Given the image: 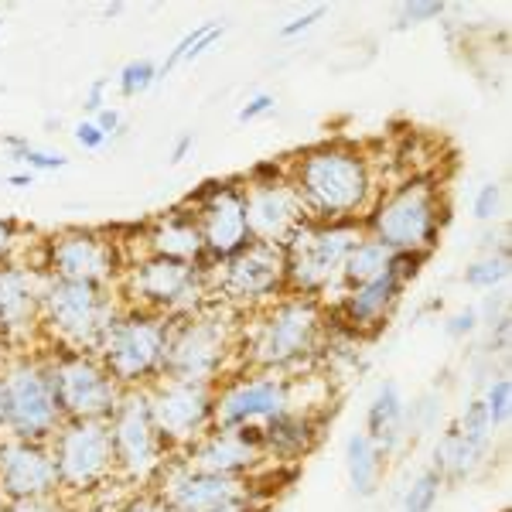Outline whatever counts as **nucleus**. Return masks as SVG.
Returning a JSON list of instances; mask_svg holds the SVG:
<instances>
[{
	"mask_svg": "<svg viewBox=\"0 0 512 512\" xmlns=\"http://www.w3.org/2000/svg\"><path fill=\"white\" fill-rule=\"evenodd\" d=\"M11 246H14V219H0V263L7 260Z\"/></svg>",
	"mask_w": 512,
	"mask_h": 512,
	"instance_id": "nucleus-42",
	"label": "nucleus"
},
{
	"mask_svg": "<svg viewBox=\"0 0 512 512\" xmlns=\"http://www.w3.org/2000/svg\"><path fill=\"white\" fill-rule=\"evenodd\" d=\"M198 219L205 253L212 260H229L239 250L253 243L250 226H246V188L233 181H205L198 195L188 198Z\"/></svg>",
	"mask_w": 512,
	"mask_h": 512,
	"instance_id": "nucleus-6",
	"label": "nucleus"
},
{
	"mask_svg": "<svg viewBox=\"0 0 512 512\" xmlns=\"http://www.w3.org/2000/svg\"><path fill=\"white\" fill-rule=\"evenodd\" d=\"M127 512H171L168 502H134Z\"/></svg>",
	"mask_w": 512,
	"mask_h": 512,
	"instance_id": "nucleus-44",
	"label": "nucleus"
},
{
	"mask_svg": "<svg viewBox=\"0 0 512 512\" xmlns=\"http://www.w3.org/2000/svg\"><path fill=\"white\" fill-rule=\"evenodd\" d=\"M120 11H123V4H110V7H103V14H106V18H117Z\"/></svg>",
	"mask_w": 512,
	"mask_h": 512,
	"instance_id": "nucleus-47",
	"label": "nucleus"
},
{
	"mask_svg": "<svg viewBox=\"0 0 512 512\" xmlns=\"http://www.w3.org/2000/svg\"><path fill=\"white\" fill-rule=\"evenodd\" d=\"M48 267L62 280L99 284L117 270V250H113L110 239L96 233H62L48 243Z\"/></svg>",
	"mask_w": 512,
	"mask_h": 512,
	"instance_id": "nucleus-17",
	"label": "nucleus"
},
{
	"mask_svg": "<svg viewBox=\"0 0 512 512\" xmlns=\"http://www.w3.org/2000/svg\"><path fill=\"white\" fill-rule=\"evenodd\" d=\"M274 106H277V99L270 96V93H256L250 103H246L243 110L236 113V120L239 123H253V120H260V117H267V113H274Z\"/></svg>",
	"mask_w": 512,
	"mask_h": 512,
	"instance_id": "nucleus-36",
	"label": "nucleus"
},
{
	"mask_svg": "<svg viewBox=\"0 0 512 512\" xmlns=\"http://www.w3.org/2000/svg\"><path fill=\"white\" fill-rule=\"evenodd\" d=\"M226 352V338L216 318H188L178 332L168 328V345H164L161 373L168 379H188V383H205L219 369V359Z\"/></svg>",
	"mask_w": 512,
	"mask_h": 512,
	"instance_id": "nucleus-11",
	"label": "nucleus"
},
{
	"mask_svg": "<svg viewBox=\"0 0 512 512\" xmlns=\"http://www.w3.org/2000/svg\"><path fill=\"white\" fill-rule=\"evenodd\" d=\"M147 407H151V420L158 427L161 441H185V437H192L212 417L216 403H212L205 383L168 379L158 390V396L147 400Z\"/></svg>",
	"mask_w": 512,
	"mask_h": 512,
	"instance_id": "nucleus-14",
	"label": "nucleus"
},
{
	"mask_svg": "<svg viewBox=\"0 0 512 512\" xmlns=\"http://www.w3.org/2000/svg\"><path fill=\"white\" fill-rule=\"evenodd\" d=\"M475 325H478V311H475V308H465L461 315H454V318L448 321V332H451L454 338H461V335H472V332H475Z\"/></svg>",
	"mask_w": 512,
	"mask_h": 512,
	"instance_id": "nucleus-39",
	"label": "nucleus"
},
{
	"mask_svg": "<svg viewBox=\"0 0 512 512\" xmlns=\"http://www.w3.org/2000/svg\"><path fill=\"white\" fill-rule=\"evenodd\" d=\"M287 181L315 222L362 219V212L376 202V178L366 154L342 140L315 144L297 154V161L287 164Z\"/></svg>",
	"mask_w": 512,
	"mask_h": 512,
	"instance_id": "nucleus-1",
	"label": "nucleus"
},
{
	"mask_svg": "<svg viewBox=\"0 0 512 512\" xmlns=\"http://www.w3.org/2000/svg\"><path fill=\"white\" fill-rule=\"evenodd\" d=\"M154 82H158V65H154L151 59H134L120 69L117 89H120V96L134 99V96H144Z\"/></svg>",
	"mask_w": 512,
	"mask_h": 512,
	"instance_id": "nucleus-30",
	"label": "nucleus"
},
{
	"mask_svg": "<svg viewBox=\"0 0 512 512\" xmlns=\"http://www.w3.org/2000/svg\"><path fill=\"white\" fill-rule=\"evenodd\" d=\"M328 14V7H311L308 14H301V18H294V21H287L284 28H280V38H297V35H304L308 28H315V24L325 18Z\"/></svg>",
	"mask_w": 512,
	"mask_h": 512,
	"instance_id": "nucleus-37",
	"label": "nucleus"
},
{
	"mask_svg": "<svg viewBox=\"0 0 512 512\" xmlns=\"http://www.w3.org/2000/svg\"><path fill=\"white\" fill-rule=\"evenodd\" d=\"M192 147H195V134H192V130H185V134L178 137L175 151H171V164H181V161H185V154L192 151Z\"/></svg>",
	"mask_w": 512,
	"mask_h": 512,
	"instance_id": "nucleus-43",
	"label": "nucleus"
},
{
	"mask_svg": "<svg viewBox=\"0 0 512 512\" xmlns=\"http://www.w3.org/2000/svg\"><path fill=\"white\" fill-rule=\"evenodd\" d=\"M390 256H393V250H386V246H383V243H376L373 236H362L359 243L352 246V253L345 256L342 280H345L349 287L366 284V280L379 277L386 267H390Z\"/></svg>",
	"mask_w": 512,
	"mask_h": 512,
	"instance_id": "nucleus-26",
	"label": "nucleus"
},
{
	"mask_svg": "<svg viewBox=\"0 0 512 512\" xmlns=\"http://www.w3.org/2000/svg\"><path fill=\"white\" fill-rule=\"evenodd\" d=\"M55 472H59V485L69 489H89L99 478L110 475L113 461V441L110 427L99 420H76V424L62 427L55 437Z\"/></svg>",
	"mask_w": 512,
	"mask_h": 512,
	"instance_id": "nucleus-8",
	"label": "nucleus"
},
{
	"mask_svg": "<svg viewBox=\"0 0 512 512\" xmlns=\"http://www.w3.org/2000/svg\"><path fill=\"white\" fill-rule=\"evenodd\" d=\"M110 441H113V461L127 472H151L158 465V451H161V434L151 420V407L147 400H123L113 410V424H110Z\"/></svg>",
	"mask_w": 512,
	"mask_h": 512,
	"instance_id": "nucleus-13",
	"label": "nucleus"
},
{
	"mask_svg": "<svg viewBox=\"0 0 512 512\" xmlns=\"http://www.w3.org/2000/svg\"><path fill=\"white\" fill-rule=\"evenodd\" d=\"M93 123H96L99 130H103L106 137H113V134H120V130H123V117H120V110H113V106L99 110L96 117H93Z\"/></svg>",
	"mask_w": 512,
	"mask_h": 512,
	"instance_id": "nucleus-40",
	"label": "nucleus"
},
{
	"mask_svg": "<svg viewBox=\"0 0 512 512\" xmlns=\"http://www.w3.org/2000/svg\"><path fill=\"white\" fill-rule=\"evenodd\" d=\"M509 274V256H485V260H475L472 267L465 270V284L475 287V291H492L499 287Z\"/></svg>",
	"mask_w": 512,
	"mask_h": 512,
	"instance_id": "nucleus-31",
	"label": "nucleus"
},
{
	"mask_svg": "<svg viewBox=\"0 0 512 512\" xmlns=\"http://www.w3.org/2000/svg\"><path fill=\"white\" fill-rule=\"evenodd\" d=\"M0 485L14 499H45L52 489H59L55 458L41 451L35 441H14L0 448Z\"/></svg>",
	"mask_w": 512,
	"mask_h": 512,
	"instance_id": "nucleus-18",
	"label": "nucleus"
},
{
	"mask_svg": "<svg viewBox=\"0 0 512 512\" xmlns=\"http://www.w3.org/2000/svg\"><path fill=\"white\" fill-rule=\"evenodd\" d=\"M35 308V291H31V277L24 270L0 267V325H18L28 321Z\"/></svg>",
	"mask_w": 512,
	"mask_h": 512,
	"instance_id": "nucleus-25",
	"label": "nucleus"
},
{
	"mask_svg": "<svg viewBox=\"0 0 512 512\" xmlns=\"http://www.w3.org/2000/svg\"><path fill=\"white\" fill-rule=\"evenodd\" d=\"M362 229L386 250L427 253L441 236V195L431 178H410L390 195H376L373 209L362 216Z\"/></svg>",
	"mask_w": 512,
	"mask_h": 512,
	"instance_id": "nucleus-2",
	"label": "nucleus"
},
{
	"mask_svg": "<svg viewBox=\"0 0 512 512\" xmlns=\"http://www.w3.org/2000/svg\"><path fill=\"white\" fill-rule=\"evenodd\" d=\"M7 185H14V188H31V185H35V175H31V171H21V175H11V178H7Z\"/></svg>",
	"mask_w": 512,
	"mask_h": 512,
	"instance_id": "nucleus-45",
	"label": "nucleus"
},
{
	"mask_svg": "<svg viewBox=\"0 0 512 512\" xmlns=\"http://www.w3.org/2000/svg\"><path fill=\"white\" fill-rule=\"evenodd\" d=\"M164 502L171 512H222L239 506V482L233 475L195 472L171 482Z\"/></svg>",
	"mask_w": 512,
	"mask_h": 512,
	"instance_id": "nucleus-20",
	"label": "nucleus"
},
{
	"mask_svg": "<svg viewBox=\"0 0 512 512\" xmlns=\"http://www.w3.org/2000/svg\"><path fill=\"white\" fill-rule=\"evenodd\" d=\"M441 482L444 478L434 472H424L417 478L414 485H410L407 499H403V512H431L437 506V495H441Z\"/></svg>",
	"mask_w": 512,
	"mask_h": 512,
	"instance_id": "nucleus-32",
	"label": "nucleus"
},
{
	"mask_svg": "<svg viewBox=\"0 0 512 512\" xmlns=\"http://www.w3.org/2000/svg\"><path fill=\"white\" fill-rule=\"evenodd\" d=\"M0 427H4V400H0Z\"/></svg>",
	"mask_w": 512,
	"mask_h": 512,
	"instance_id": "nucleus-48",
	"label": "nucleus"
},
{
	"mask_svg": "<svg viewBox=\"0 0 512 512\" xmlns=\"http://www.w3.org/2000/svg\"><path fill=\"white\" fill-rule=\"evenodd\" d=\"M103 366L117 383H140L151 373H161L164 345H168V321L161 318H113L99 338Z\"/></svg>",
	"mask_w": 512,
	"mask_h": 512,
	"instance_id": "nucleus-5",
	"label": "nucleus"
},
{
	"mask_svg": "<svg viewBox=\"0 0 512 512\" xmlns=\"http://www.w3.org/2000/svg\"><path fill=\"white\" fill-rule=\"evenodd\" d=\"M4 144L11 147V158L21 161L24 168L31 171V175H38V171H62L69 158L65 154H52V151H38V147H31L24 137H4Z\"/></svg>",
	"mask_w": 512,
	"mask_h": 512,
	"instance_id": "nucleus-28",
	"label": "nucleus"
},
{
	"mask_svg": "<svg viewBox=\"0 0 512 512\" xmlns=\"http://www.w3.org/2000/svg\"><path fill=\"white\" fill-rule=\"evenodd\" d=\"M444 11H448V4H441V0H410V4H400V28L434 21V18H441Z\"/></svg>",
	"mask_w": 512,
	"mask_h": 512,
	"instance_id": "nucleus-34",
	"label": "nucleus"
},
{
	"mask_svg": "<svg viewBox=\"0 0 512 512\" xmlns=\"http://www.w3.org/2000/svg\"><path fill=\"white\" fill-rule=\"evenodd\" d=\"M106 86H110V79H96L86 93V110L93 113V117L99 110H106Z\"/></svg>",
	"mask_w": 512,
	"mask_h": 512,
	"instance_id": "nucleus-41",
	"label": "nucleus"
},
{
	"mask_svg": "<svg viewBox=\"0 0 512 512\" xmlns=\"http://www.w3.org/2000/svg\"><path fill=\"white\" fill-rule=\"evenodd\" d=\"M147 239H151L154 256H168V260L198 263V256L205 253L195 212H185V209H175L171 216H164Z\"/></svg>",
	"mask_w": 512,
	"mask_h": 512,
	"instance_id": "nucleus-22",
	"label": "nucleus"
},
{
	"mask_svg": "<svg viewBox=\"0 0 512 512\" xmlns=\"http://www.w3.org/2000/svg\"><path fill=\"white\" fill-rule=\"evenodd\" d=\"M55 400L72 420H99L117 410V379L106 373L103 362L86 355H69L52 366Z\"/></svg>",
	"mask_w": 512,
	"mask_h": 512,
	"instance_id": "nucleus-9",
	"label": "nucleus"
},
{
	"mask_svg": "<svg viewBox=\"0 0 512 512\" xmlns=\"http://www.w3.org/2000/svg\"><path fill=\"white\" fill-rule=\"evenodd\" d=\"M14 512H48V509L41 506V499H21V506Z\"/></svg>",
	"mask_w": 512,
	"mask_h": 512,
	"instance_id": "nucleus-46",
	"label": "nucleus"
},
{
	"mask_svg": "<svg viewBox=\"0 0 512 512\" xmlns=\"http://www.w3.org/2000/svg\"><path fill=\"white\" fill-rule=\"evenodd\" d=\"M492 431H495V424H492L489 410H485V403H482V400H472V403L465 407V414H461L458 434L465 437L468 444H475V448L489 451Z\"/></svg>",
	"mask_w": 512,
	"mask_h": 512,
	"instance_id": "nucleus-29",
	"label": "nucleus"
},
{
	"mask_svg": "<svg viewBox=\"0 0 512 512\" xmlns=\"http://www.w3.org/2000/svg\"><path fill=\"white\" fill-rule=\"evenodd\" d=\"M287 280V256L284 246L270 243H250L246 250L226 260V274H222V291L239 301H256V297H270Z\"/></svg>",
	"mask_w": 512,
	"mask_h": 512,
	"instance_id": "nucleus-16",
	"label": "nucleus"
},
{
	"mask_svg": "<svg viewBox=\"0 0 512 512\" xmlns=\"http://www.w3.org/2000/svg\"><path fill=\"white\" fill-rule=\"evenodd\" d=\"M0 28H4V21H0Z\"/></svg>",
	"mask_w": 512,
	"mask_h": 512,
	"instance_id": "nucleus-49",
	"label": "nucleus"
},
{
	"mask_svg": "<svg viewBox=\"0 0 512 512\" xmlns=\"http://www.w3.org/2000/svg\"><path fill=\"white\" fill-rule=\"evenodd\" d=\"M311 441H315L311 424H308V420H301V417H291V410L263 427V444H270V448L280 451V454H291V458H294V454H301V451H308Z\"/></svg>",
	"mask_w": 512,
	"mask_h": 512,
	"instance_id": "nucleus-27",
	"label": "nucleus"
},
{
	"mask_svg": "<svg viewBox=\"0 0 512 512\" xmlns=\"http://www.w3.org/2000/svg\"><path fill=\"white\" fill-rule=\"evenodd\" d=\"M198 263L151 256L134 270V294L154 308H175L198 291Z\"/></svg>",
	"mask_w": 512,
	"mask_h": 512,
	"instance_id": "nucleus-19",
	"label": "nucleus"
},
{
	"mask_svg": "<svg viewBox=\"0 0 512 512\" xmlns=\"http://www.w3.org/2000/svg\"><path fill=\"white\" fill-rule=\"evenodd\" d=\"M287 386L274 376L260 379H243L233 390L219 396V403L212 407L219 431H239V427H253L256 420H277L287 414Z\"/></svg>",
	"mask_w": 512,
	"mask_h": 512,
	"instance_id": "nucleus-15",
	"label": "nucleus"
},
{
	"mask_svg": "<svg viewBox=\"0 0 512 512\" xmlns=\"http://www.w3.org/2000/svg\"><path fill=\"white\" fill-rule=\"evenodd\" d=\"M499 205H502V185H499V181H485V185L478 188V195H475L472 212H475V219L489 222V219L499 216Z\"/></svg>",
	"mask_w": 512,
	"mask_h": 512,
	"instance_id": "nucleus-35",
	"label": "nucleus"
},
{
	"mask_svg": "<svg viewBox=\"0 0 512 512\" xmlns=\"http://www.w3.org/2000/svg\"><path fill=\"white\" fill-rule=\"evenodd\" d=\"M345 461H349V478L355 495H373L379 485V468H383V454L366 434H352L345 444Z\"/></svg>",
	"mask_w": 512,
	"mask_h": 512,
	"instance_id": "nucleus-24",
	"label": "nucleus"
},
{
	"mask_svg": "<svg viewBox=\"0 0 512 512\" xmlns=\"http://www.w3.org/2000/svg\"><path fill=\"white\" fill-rule=\"evenodd\" d=\"M318 338V308L311 297H294L270 311L260 335L253 342V355L260 366H287L315 349Z\"/></svg>",
	"mask_w": 512,
	"mask_h": 512,
	"instance_id": "nucleus-10",
	"label": "nucleus"
},
{
	"mask_svg": "<svg viewBox=\"0 0 512 512\" xmlns=\"http://www.w3.org/2000/svg\"><path fill=\"white\" fill-rule=\"evenodd\" d=\"M106 140L110 137H106L93 120H82L76 127V144L82 147V151H99V147H106Z\"/></svg>",
	"mask_w": 512,
	"mask_h": 512,
	"instance_id": "nucleus-38",
	"label": "nucleus"
},
{
	"mask_svg": "<svg viewBox=\"0 0 512 512\" xmlns=\"http://www.w3.org/2000/svg\"><path fill=\"white\" fill-rule=\"evenodd\" d=\"M366 236L362 219H342V222H315L308 219L284 246L287 256V280L301 287L304 297L325 291L335 277H342L345 256L352 246Z\"/></svg>",
	"mask_w": 512,
	"mask_h": 512,
	"instance_id": "nucleus-3",
	"label": "nucleus"
},
{
	"mask_svg": "<svg viewBox=\"0 0 512 512\" xmlns=\"http://www.w3.org/2000/svg\"><path fill=\"white\" fill-rule=\"evenodd\" d=\"M41 304L55 332L72 342H99L113 321L110 301L99 291V284H86V280H52L41 294Z\"/></svg>",
	"mask_w": 512,
	"mask_h": 512,
	"instance_id": "nucleus-7",
	"label": "nucleus"
},
{
	"mask_svg": "<svg viewBox=\"0 0 512 512\" xmlns=\"http://www.w3.org/2000/svg\"><path fill=\"white\" fill-rule=\"evenodd\" d=\"M246 188V226H250L253 243L287 246L297 229L308 222L301 198H297L291 181H274V185H243Z\"/></svg>",
	"mask_w": 512,
	"mask_h": 512,
	"instance_id": "nucleus-12",
	"label": "nucleus"
},
{
	"mask_svg": "<svg viewBox=\"0 0 512 512\" xmlns=\"http://www.w3.org/2000/svg\"><path fill=\"white\" fill-rule=\"evenodd\" d=\"M0 400H4V427L18 441H41L55 434L62 420L52 369H41L35 362L11 369L0 379Z\"/></svg>",
	"mask_w": 512,
	"mask_h": 512,
	"instance_id": "nucleus-4",
	"label": "nucleus"
},
{
	"mask_svg": "<svg viewBox=\"0 0 512 512\" xmlns=\"http://www.w3.org/2000/svg\"><path fill=\"white\" fill-rule=\"evenodd\" d=\"M403 280L393 274L390 267L379 277L366 280V284H355L342 301V315L352 328H379L383 318L393 311V304L400 301Z\"/></svg>",
	"mask_w": 512,
	"mask_h": 512,
	"instance_id": "nucleus-21",
	"label": "nucleus"
},
{
	"mask_svg": "<svg viewBox=\"0 0 512 512\" xmlns=\"http://www.w3.org/2000/svg\"><path fill=\"white\" fill-rule=\"evenodd\" d=\"M369 431L366 437L376 444L379 454H390L396 451V444L407 437V410H403V396L396 390V383H383V390L376 393L373 407H369V417H366Z\"/></svg>",
	"mask_w": 512,
	"mask_h": 512,
	"instance_id": "nucleus-23",
	"label": "nucleus"
},
{
	"mask_svg": "<svg viewBox=\"0 0 512 512\" xmlns=\"http://www.w3.org/2000/svg\"><path fill=\"white\" fill-rule=\"evenodd\" d=\"M512 383L506 376L502 379H495V383L489 386V393H485V410H489V417H492V424L495 427H502L509 420V407H512Z\"/></svg>",
	"mask_w": 512,
	"mask_h": 512,
	"instance_id": "nucleus-33",
	"label": "nucleus"
}]
</instances>
